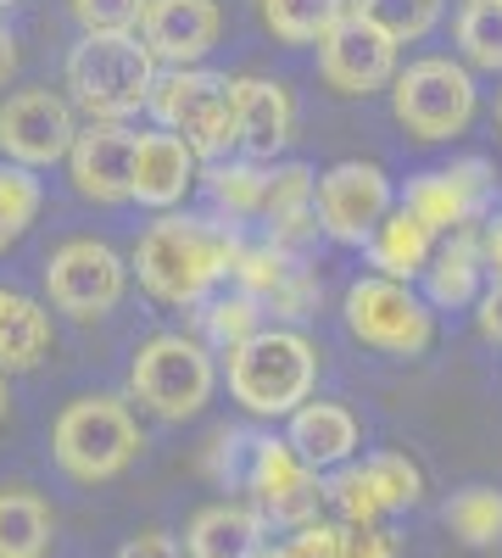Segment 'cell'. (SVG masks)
Returning <instances> with one entry per match:
<instances>
[{"mask_svg":"<svg viewBox=\"0 0 502 558\" xmlns=\"http://www.w3.org/2000/svg\"><path fill=\"white\" fill-rule=\"evenodd\" d=\"M407 213H419L436 235H458V229H475V218L491 207V168L480 157L469 162H452V168H436V173H419L407 179V196H402Z\"/></svg>","mask_w":502,"mask_h":558,"instance_id":"obj_14","label":"cell"},{"mask_svg":"<svg viewBox=\"0 0 502 558\" xmlns=\"http://www.w3.org/2000/svg\"><path fill=\"white\" fill-rule=\"evenodd\" d=\"M262 12V28L285 45H318L346 12L352 0H257Z\"/></svg>","mask_w":502,"mask_h":558,"instance_id":"obj_25","label":"cell"},{"mask_svg":"<svg viewBox=\"0 0 502 558\" xmlns=\"http://www.w3.org/2000/svg\"><path fill=\"white\" fill-rule=\"evenodd\" d=\"M430 257H436V229L419 218V213H407V207H391V218L375 229V241H369V263H375V274H385V279H425V268H430Z\"/></svg>","mask_w":502,"mask_h":558,"instance_id":"obj_21","label":"cell"},{"mask_svg":"<svg viewBox=\"0 0 502 558\" xmlns=\"http://www.w3.org/2000/svg\"><path fill=\"white\" fill-rule=\"evenodd\" d=\"M318 296H325V286H318V274L313 268H291V279L280 286V296L268 302V313H280V318H307L313 307H318Z\"/></svg>","mask_w":502,"mask_h":558,"instance_id":"obj_36","label":"cell"},{"mask_svg":"<svg viewBox=\"0 0 502 558\" xmlns=\"http://www.w3.org/2000/svg\"><path fill=\"white\" fill-rule=\"evenodd\" d=\"M458 51L469 68L502 73V0H469L458 17Z\"/></svg>","mask_w":502,"mask_h":558,"instance_id":"obj_30","label":"cell"},{"mask_svg":"<svg viewBox=\"0 0 502 558\" xmlns=\"http://www.w3.org/2000/svg\"><path fill=\"white\" fill-rule=\"evenodd\" d=\"M78 129L84 123L73 118L68 96H57V89H17V96L0 101V157L23 168L68 162Z\"/></svg>","mask_w":502,"mask_h":558,"instance_id":"obj_10","label":"cell"},{"mask_svg":"<svg viewBox=\"0 0 502 558\" xmlns=\"http://www.w3.org/2000/svg\"><path fill=\"white\" fill-rule=\"evenodd\" d=\"M352 12H357L363 23L385 28V34L402 45V39H425V34L436 28L441 0H352Z\"/></svg>","mask_w":502,"mask_h":558,"instance_id":"obj_32","label":"cell"},{"mask_svg":"<svg viewBox=\"0 0 502 558\" xmlns=\"http://www.w3.org/2000/svg\"><path fill=\"white\" fill-rule=\"evenodd\" d=\"M363 470H369V481H375V492H380V502H385V514H402V508H414V502L425 497V475H419L402 452H375Z\"/></svg>","mask_w":502,"mask_h":558,"instance_id":"obj_34","label":"cell"},{"mask_svg":"<svg viewBox=\"0 0 502 558\" xmlns=\"http://www.w3.org/2000/svg\"><path fill=\"white\" fill-rule=\"evenodd\" d=\"M257 547H262V514L246 502H212L185 531L191 558H252Z\"/></svg>","mask_w":502,"mask_h":558,"instance_id":"obj_23","label":"cell"},{"mask_svg":"<svg viewBox=\"0 0 502 558\" xmlns=\"http://www.w3.org/2000/svg\"><path fill=\"white\" fill-rule=\"evenodd\" d=\"M252 558H302V553H296L291 542H280V547H268V542H262V547H257Z\"/></svg>","mask_w":502,"mask_h":558,"instance_id":"obj_42","label":"cell"},{"mask_svg":"<svg viewBox=\"0 0 502 558\" xmlns=\"http://www.w3.org/2000/svg\"><path fill=\"white\" fill-rule=\"evenodd\" d=\"M118 558H185V553H179V542L168 531H140L134 542H123Z\"/></svg>","mask_w":502,"mask_h":558,"instance_id":"obj_38","label":"cell"},{"mask_svg":"<svg viewBox=\"0 0 502 558\" xmlns=\"http://www.w3.org/2000/svg\"><path fill=\"white\" fill-rule=\"evenodd\" d=\"M252 497L268 520L280 525H307L318 514V470L291 447V441H257V458H252V475H246Z\"/></svg>","mask_w":502,"mask_h":558,"instance_id":"obj_15","label":"cell"},{"mask_svg":"<svg viewBox=\"0 0 502 558\" xmlns=\"http://www.w3.org/2000/svg\"><path fill=\"white\" fill-rule=\"evenodd\" d=\"M162 62L140 34H84L68 51V101L89 123H128L151 107Z\"/></svg>","mask_w":502,"mask_h":558,"instance_id":"obj_2","label":"cell"},{"mask_svg":"<svg viewBox=\"0 0 502 558\" xmlns=\"http://www.w3.org/2000/svg\"><path fill=\"white\" fill-rule=\"evenodd\" d=\"M218 0H146L140 17V39L162 68H201V57L218 45Z\"/></svg>","mask_w":502,"mask_h":558,"instance_id":"obj_16","label":"cell"},{"mask_svg":"<svg viewBox=\"0 0 502 558\" xmlns=\"http://www.w3.org/2000/svg\"><path fill=\"white\" fill-rule=\"evenodd\" d=\"M268 179H273V168L268 162H252V157H241V162H230V157L207 162V191H212V202L230 213V218H262Z\"/></svg>","mask_w":502,"mask_h":558,"instance_id":"obj_26","label":"cell"},{"mask_svg":"<svg viewBox=\"0 0 502 558\" xmlns=\"http://www.w3.org/2000/svg\"><path fill=\"white\" fill-rule=\"evenodd\" d=\"M7 7H17V0H0V12H7Z\"/></svg>","mask_w":502,"mask_h":558,"instance_id":"obj_45","label":"cell"},{"mask_svg":"<svg viewBox=\"0 0 502 558\" xmlns=\"http://www.w3.org/2000/svg\"><path fill=\"white\" fill-rule=\"evenodd\" d=\"M446 525L464 547H497L502 542V492L497 486H464L446 502Z\"/></svg>","mask_w":502,"mask_h":558,"instance_id":"obj_27","label":"cell"},{"mask_svg":"<svg viewBox=\"0 0 502 558\" xmlns=\"http://www.w3.org/2000/svg\"><path fill=\"white\" fill-rule=\"evenodd\" d=\"M346 330L385 357H425L436 341V318L407 279L363 274L346 286Z\"/></svg>","mask_w":502,"mask_h":558,"instance_id":"obj_7","label":"cell"},{"mask_svg":"<svg viewBox=\"0 0 502 558\" xmlns=\"http://www.w3.org/2000/svg\"><path fill=\"white\" fill-rule=\"evenodd\" d=\"M325 497H330V508H335L341 525H380V520H385V502H380V492H375V481H369V470H363V463L341 470V475L325 486Z\"/></svg>","mask_w":502,"mask_h":558,"instance_id":"obj_33","label":"cell"},{"mask_svg":"<svg viewBox=\"0 0 502 558\" xmlns=\"http://www.w3.org/2000/svg\"><path fill=\"white\" fill-rule=\"evenodd\" d=\"M51 307L0 286V368L7 375H23V368H34L45 352H51Z\"/></svg>","mask_w":502,"mask_h":558,"instance_id":"obj_22","label":"cell"},{"mask_svg":"<svg viewBox=\"0 0 502 558\" xmlns=\"http://www.w3.org/2000/svg\"><path fill=\"white\" fill-rule=\"evenodd\" d=\"M480 246H486V274L502 286V213L486 223V235H480Z\"/></svg>","mask_w":502,"mask_h":558,"instance_id":"obj_40","label":"cell"},{"mask_svg":"<svg viewBox=\"0 0 502 558\" xmlns=\"http://www.w3.org/2000/svg\"><path fill=\"white\" fill-rule=\"evenodd\" d=\"M318 386V347L302 330H257L230 352V397L252 418H291L313 402Z\"/></svg>","mask_w":502,"mask_h":558,"instance_id":"obj_3","label":"cell"},{"mask_svg":"<svg viewBox=\"0 0 502 558\" xmlns=\"http://www.w3.org/2000/svg\"><path fill=\"white\" fill-rule=\"evenodd\" d=\"M391 207V179L375 162H335L330 173H318V223L341 246H369Z\"/></svg>","mask_w":502,"mask_h":558,"instance_id":"obj_11","label":"cell"},{"mask_svg":"<svg viewBox=\"0 0 502 558\" xmlns=\"http://www.w3.org/2000/svg\"><path fill=\"white\" fill-rule=\"evenodd\" d=\"M7 413H12V397H7V368H0V425H7Z\"/></svg>","mask_w":502,"mask_h":558,"instance_id":"obj_43","label":"cell"},{"mask_svg":"<svg viewBox=\"0 0 502 558\" xmlns=\"http://www.w3.org/2000/svg\"><path fill=\"white\" fill-rule=\"evenodd\" d=\"M151 118L173 129L201 162H218L241 151V123H235V78L207 73V68H162L151 89Z\"/></svg>","mask_w":502,"mask_h":558,"instance_id":"obj_5","label":"cell"},{"mask_svg":"<svg viewBox=\"0 0 502 558\" xmlns=\"http://www.w3.org/2000/svg\"><path fill=\"white\" fill-rule=\"evenodd\" d=\"M241 246L246 241H241L235 223L162 213L140 235L128 268L140 274L146 296H157L162 307H201L212 296V286H223V279L235 274Z\"/></svg>","mask_w":502,"mask_h":558,"instance_id":"obj_1","label":"cell"},{"mask_svg":"<svg viewBox=\"0 0 502 558\" xmlns=\"http://www.w3.org/2000/svg\"><path fill=\"white\" fill-rule=\"evenodd\" d=\"M318 78L335 96H375V89L396 78V39L375 23H363L357 12H346L318 39Z\"/></svg>","mask_w":502,"mask_h":558,"instance_id":"obj_12","label":"cell"},{"mask_svg":"<svg viewBox=\"0 0 502 558\" xmlns=\"http://www.w3.org/2000/svg\"><path fill=\"white\" fill-rule=\"evenodd\" d=\"M396 536L385 525H341V547L335 558H396Z\"/></svg>","mask_w":502,"mask_h":558,"instance_id":"obj_37","label":"cell"},{"mask_svg":"<svg viewBox=\"0 0 502 558\" xmlns=\"http://www.w3.org/2000/svg\"><path fill=\"white\" fill-rule=\"evenodd\" d=\"M134 151H140V134L128 123H84L68 151L73 191L96 207L134 202Z\"/></svg>","mask_w":502,"mask_h":558,"instance_id":"obj_13","label":"cell"},{"mask_svg":"<svg viewBox=\"0 0 502 558\" xmlns=\"http://www.w3.org/2000/svg\"><path fill=\"white\" fill-rule=\"evenodd\" d=\"M302 257H291V252H280L273 241H262V246H241V263H235V291H246V296H257L262 307L280 296V286L291 279V268H296Z\"/></svg>","mask_w":502,"mask_h":558,"instance_id":"obj_31","label":"cell"},{"mask_svg":"<svg viewBox=\"0 0 502 558\" xmlns=\"http://www.w3.org/2000/svg\"><path fill=\"white\" fill-rule=\"evenodd\" d=\"M123 291H128V263L107 241H68L45 263V296L78 324L107 318L123 302Z\"/></svg>","mask_w":502,"mask_h":558,"instance_id":"obj_9","label":"cell"},{"mask_svg":"<svg viewBox=\"0 0 502 558\" xmlns=\"http://www.w3.org/2000/svg\"><path fill=\"white\" fill-rule=\"evenodd\" d=\"M51 542H57L51 502L23 486H0V558H45Z\"/></svg>","mask_w":502,"mask_h":558,"instance_id":"obj_24","label":"cell"},{"mask_svg":"<svg viewBox=\"0 0 502 558\" xmlns=\"http://www.w3.org/2000/svg\"><path fill=\"white\" fill-rule=\"evenodd\" d=\"M39 202H45V191H39L34 168L0 157V252L12 241H23V229L39 218Z\"/></svg>","mask_w":502,"mask_h":558,"instance_id":"obj_29","label":"cell"},{"mask_svg":"<svg viewBox=\"0 0 502 558\" xmlns=\"http://www.w3.org/2000/svg\"><path fill=\"white\" fill-rule=\"evenodd\" d=\"M12 73H17V39H12V28H0V84Z\"/></svg>","mask_w":502,"mask_h":558,"instance_id":"obj_41","label":"cell"},{"mask_svg":"<svg viewBox=\"0 0 502 558\" xmlns=\"http://www.w3.org/2000/svg\"><path fill=\"white\" fill-rule=\"evenodd\" d=\"M235 123H241V157L273 162V157L291 146V129H296L291 89L280 78L241 73L235 78Z\"/></svg>","mask_w":502,"mask_h":558,"instance_id":"obj_17","label":"cell"},{"mask_svg":"<svg viewBox=\"0 0 502 558\" xmlns=\"http://www.w3.org/2000/svg\"><path fill=\"white\" fill-rule=\"evenodd\" d=\"M218 386V368L212 352L196 336H151L128 363V391L146 413L168 418V425H185L207 408Z\"/></svg>","mask_w":502,"mask_h":558,"instance_id":"obj_6","label":"cell"},{"mask_svg":"<svg viewBox=\"0 0 502 558\" xmlns=\"http://www.w3.org/2000/svg\"><path fill=\"white\" fill-rule=\"evenodd\" d=\"M84 34H134L146 17V0H68Z\"/></svg>","mask_w":502,"mask_h":558,"instance_id":"obj_35","label":"cell"},{"mask_svg":"<svg viewBox=\"0 0 502 558\" xmlns=\"http://www.w3.org/2000/svg\"><path fill=\"white\" fill-rule=\"evenodd\" d=\"M497 129H502V96H497Z\"/></svg>","mask_w":502,"mask_h":558,"instance_id":"obj_44","label":"cell"},{"mask_svg":"<svg viewBox=\"0 0 502 558\" xmlns=\"http://www.w3.org/2000/svg\"><path fill=\"white\" fill-rule=\"evenodd\" d=\"M140 447H146V436L134 425L128 402H118V397H73L51 425L57 470L78 486L118 481L128 463L140 458Z\"/></svg>","mask_w":502,"mask_h":558,"instance_id":"obj_4","label":"cell"},{"mask_svg":"<svg viewBox=\"0 0 502 558\" xmlns=\"http://www.w3.org/2000/svg\"><path fill=\"white\" fill-rule=\"evenodd\" d=\"M480 279H486V246L475 229H458V235H441L430 268H425V291L436 307H469L480 302Z\"/></svg>","mask_w":502,"mask_h":558,"instance_id":"obj_20","label":"cell"},{"mask_svg":"<svg viewBox=\"0 0 502 558\" xmlns=\"http://www.w3.org/2000/svg\"><path fill=\"white\" fill-rule=\"evenodd\" d=\"M475 307H480V336L486 341H502V286H491Z\"/></svg>","mask_w":502,"mask_h":558,"instance_id":"obj_39","label":"cell"},{"mask_svg":"<svg viewBox=\"0 0 502 558\" xmlns=\"http://www.w3.org/2000/svg\"><path fill=\"white\" fill-rule=\"evenodd\" d=\"M313 470H341L357 452V418L341 402H302L291 413V436H285Z\"/></svg>","mask_w":502,"mask_h":558,"instance_id":"obj_19","label":"cell"},{"mask_svg":"<svg viewBox=\"0 0 502 558\" xmlns=\"http://www.w3.org/2000/svg\"><path fill=\"white\" fill-rule=\"evenodd\" d=\"M391 118L414 134V140H452L464 134L475 118V78L464 62L452 57H425V62H407L391 78Z\"/></svg>","mask_w":502,"mask_h":558,"instance_id":"obj_8","label":"cell"},{"mask_svg":"<svg viewBox=\"0 0 502 558\" xmlns=\"http://www.w3.org/2000/svg\"><path fill=\"white\" fill-rule=\"evenodd\" d=\"M201 330L212 347L235 352L241 341H252L262 330V302L246 296V291H223V296H207L201 302Z\"/></svg>","mask_w":502,"mask_h":558,"instance_id":"obj_28","label":"cell"},{"mask_svg":"<svg viewBox=\"0 0 502 558\" xmlns=\"http://www.w3.org/2000/svg\"><path fill=\"white\" fill-rule=\"evenodd\" d=\"M201 179V157L179 140L173 129H151L140 134V151H134V202L173 213L191 196V184Z\"/></svg>","mask_w":502,"mask_h":558,"instance_id":"obj_18","label":"cell"}]
</instances>
